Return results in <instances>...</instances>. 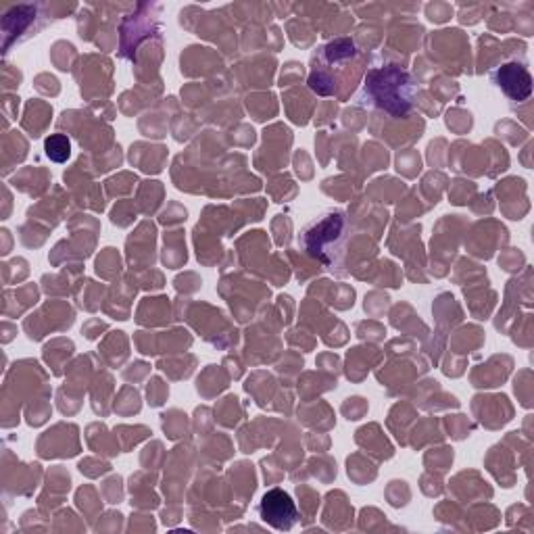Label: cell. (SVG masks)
<instances>
[{"label":"cell","instance_id":"cell-6","mask_svg":"<svg viewBox=\"0 0 534 534\" xmlns=\"http://www.w3.org/2000/svg\"><path fill=\"white\" fill-rule=\"evenodd\" d=\"M11 15L17 17V26L13 30H5L7 40L11 34H17V42H21L30 36H36V32L46 26V21L40 17L36 5H19L11 9Z\"/></svg>","mask_w":534,"mask_h":534},{"label":"cell","instance_id":"cell-4","mask_svg":"<svg viewBox=\"0 0 534 534\" xmlns=\"http://www.w3.org/2000/svg\"><path fill=\"white\" fill-rule=\"evenodd\" d=\"M259 516L267 526L276 530H290L299 520L293 497L282 489H272L263 495L259 503Z\"/></svg>","mask_w":534,"mask_h":534},{"label":"cell","instance_id":"cell-2","mask_svg":"<svg viewBox=\"0 0 534 534\" xmlns=\"http://www.w3.org/2000/svg\"><path fill=\"white\" fill-rule=\"evenodd\" d=\"M416 92L418 84L409 71L399 65H382L368 69L357 101L363 107L378 109L391 117H405L414 107Z\"/></svg>","mask_w":534,"mask_h":534},{"label":"cell","instance_id":"cell-3","mask_svg":"<svg viewBox=\"0 0 534 534\" xmlns=\"http://www.w3.org/2000/svg\"><path fill=\"white\" fill-rule=\"evenodd\" d=\"M359 57L357 46L351 38H338L320 46L311 57V74L309 88L322 96L338 92V80L341 74Z\"/></svg>","mask_w":534,"mask_h":534},{"label":"cell","instance_id":"cell-5","mask_svg":"<svg viewBox=\"0 0 534 534\" xmlns=\"http://www.w3.org/2000/svg\"><path fill=\"white\" fill-rule=\"evenodd\" d=\"M493 84L507 96L509 101L522 103L528 101L532 94V76L524 63L512 61L497 67L493 71Z\"/></svg>","mask_w":534,"mask_h":534},{"label":"cell","instance_id":"cell-7","mask_svg":"<svg viewBox=\"0 0 534 534\" xmlns=\"http://www.w3.org/2000/svg\"><path fill=\"white\" fill-rule=\"evenodd\" d=\"M44 149H46L48 159H53L57 163L67 161L71 155V144H69L67 136H63V134H55V136L48 138L44 144Z\"/></svg>","mask_w":534,"mask_h":534},{"label":"cell","instance_id":"cell-1","mask_svg":"<svg viewBox=\"0 0 534 534\" xmlns=\"http://www.w3.org/2000/svg\"><path fill=\"white\" fill-rule=\"evenodd\" d=\"M353 224L345 209L332 207L315 217L303 226L299 234V247L305 251L309 259L320 263L324 270L332 276H347V249L351 242Z\"/></svg>","mask_w":534,"mask_h":534}]
</instances>
